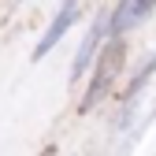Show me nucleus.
Returning <instances> with one entry per match:
<instances>
[{"mask_svg":"<svg viewBox=\"0 0 156 156\" xmlns=\"http://www.w3.org/2000/svg\"><path fill=\"white\" fill-rule=\"evenodd\" d=\"M119 67H123V41H104L101 56H97V63H93V82H89L86 101H82L86 112L97 108V101H101V97L112 89V82H115V74H119Z\"/></svg>","mask_w":156,"mask_h":156,"instance_id":"f257e3e1","label":"nucleus"},{"mask_svg":"<svg viewBox=\"0 0 156 156\" xmlns=\"http://www.w3.org/2000/svg\"><path fill=\"white\" fill-rule=\"evenodd\" d=\"M104 41H108V11H101V19H97V23L89 26L86 41H82V48L74 52V60H71V71H67L71 86H78V82H82V78L93 71V63H97V56H101Z\"/></svg>","mask_w":156,"mask_h":156,"instance_id":"f03ea898","label":"nucleus"},{"mask_svg":"<svg viewBox=\"0 0 156 156\" xmlns=\"http://www.w3.org/2000/svg\"><path fill=\"white\" fill-rule=\"evenodd\" d=\"M152 11H156L152 0H123V4H115L108 11V41H123V37L134 26H141Z\"/></svg>","mask_w":156,"mask_h":156,"instance_id":"7ed1b4c3","label":"nucleus"},{"mask_svg":"<svg viewBox=\"0 0 156 156\" xmlns=\"http://www.w3.org/2000/svg\"><path fill=\"white\" fill-rule=\"evenodd\" d=\"M78 15H82V8H78V4H60V11H56V19H52V23H48V30L41 34V41H37L34 45V60H45V56L56 48V45H60L63 41V34L78 23Z\"/></svg>","mask_w":156,"mask_h":156,"instance_id":"20e7f679","label":"nucleus"},{"mask_svg":"<svg viewBox=\"0 0 156 156\" xmlns=\"http://www.w3.org/2000/svg\"><path fill=\"white\" fill-rule=\"evenodd\" d=\"M156 74V56H149V60L141 63V71L138 74H134V82H130V89L123 93V115H119V123H126L130 119V108H134V101H138V97H141V89L149 86V78Z\"/></svg>","mask_w":156,"mask_h":156,"instance_id":"39448f33","label":"nucleus"}]
</instances>
